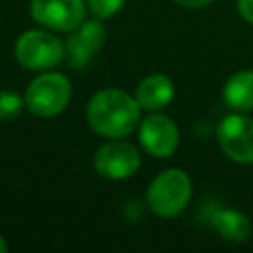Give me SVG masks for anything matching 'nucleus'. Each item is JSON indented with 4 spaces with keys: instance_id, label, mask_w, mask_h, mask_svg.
<instances>
[{
    "instance_id": "obj_3",
    "label": "nucleus",
    "mask_w": 253,
    "mask_h": 253,
    "mask_svg": "<svg viewBox=\"0 0 253 253\" xmlns=\"http://www.w3.org/2000/svg\"><path fill=\"white\" fill-rule=\"evenodd\" d=\"M26 109L36 117H55L71 101V83L63 73L45 71L38 75L24 93Z\"/></svg>"
},
{
    "instance_id": "obj_5",
    "label": "nucleus",
    "mask_w": 253,
    "mask_h": 253,
    "mask_svg": "<svg viewBox=\"0 0 253 253\" xmlns=\"http://www.w3.org/2000/svg\"><path fill=\"white\" fill-rule=\"evenodd\" d=\"M217 140L227 158L239 164L253 162V119L239 113H231L217 125Z\"/></svg>"
},
{
    "instance_id": "obj_17",
    "label": "nucleus",
    "mask_w": 253,
    "mask_h": 253,
    "mask_svg": "<svg viewBox=\"0 0 253 253\" xmlns=\"http://www.w3.org/2000/svg\"><path fill=\"white\" fill-rule=\"evenodd\" d=\"M4 251H8V243H6L4 237L0 235V253H4Z\"/></svg>"
},
{
    "instance_id": "obj_4",
    "label": "nucleus",
    "mask_w": 253,
    "mask_h": 253,
    "mask_svg": "<svg viewBox=\"0 0 253 253\" xmlns=\"http://www.w3.org/2000/svg\"><path fill=\"white\" fill-rule=\"evenodd\" d=\"M14 53L22 67L32 71H49L65 59V45L51 32L28 30L18 38Z\"/></svg>"
},
{
    "instance_id": "obj_8",
    "label": "nucleus",
    "mask_w": 253,
    "mask_h": 253,
    "mask_svg": "<svg viewBox=\"0 0 253 253\" xmlns=\"http://www.w3.org/2000/svg\"><path fill=\"white\" fill-rule=\"evenodd\" d=\"M138 140L142 148L154 158H168L176 152L180 132L176 123L160 113H150L138 125Z\"/></svg>"
},
{
    "instance_id": "obj_9",
    "label": "nucleus",
    "mask_w": 253,
    "mask_h": 253,
    "mask_svg": "<svg viewBox=\"0 0 253 253\" xmlns=\"http://www.w3.org/2000/svg\"><path fill=\"white\" fill-rule=\"evenodd\" d=\"M105 43V28L99 18L79 24L65 42V59L71 67L87 65Z\"/></svg>"
},
{
    "instance_id": "obj_2",
    "label": "nucleus",
    "mask_w": 253,
    "mask_h": 253,
    "mask_svg": "<svg viewBox=\"0 0 253 253\" xmlns=\"http://www.w3.org/2000/svg\"><path fill=\"white\" fill-rule=\"evenodd\" d=\"M192 198L190 176L180 168L162 170L146 188V206L158 217L180 215Z\"/></svg>"
},
{
    "instance_id": "obj_6",
    "label": "nucleus",
    "mask_w": 253,
    "mask_h": 253,
    "mask_svg": "<svg viewBox=\"0 0 253 253\" xmlns=\"http://www.w3.org/2000/svg\"><path fill=\"white\" fill-rule=\"evenodd\" d=\"M85 0H32L30 14L45 30L71 32L85 22Z\"/></svg>"
},
{
    "instance_id": "obj_12",
    "label": "nucleus",
    "mask_w": 253,
    "mask_h": 253,
    "mask_svg": "<svg viewBox=\"0 0 253 253\" xmlns=\"http://www.w3.org/2000/svg\"><path fill=\"white\" fill-rule=\"evenodd\" d=\"M211 225L213 229L227 241H245L251 233V221L245 213L237 210H215L211 213Z\"/></svg>"
},
{
    "instance_id": "obj_13",
    "label": "nucleus",
    "mask_w": 253,
    "mask_h": 253,
    "mask_svg": "<svg viewBox=\"0 0 253 253\" xmlns=\"http://www.w3.org/2000/svg\"><path fill=\"white\" fill-rule=\"evenodd\" d=\"M24 107H26V101H24V97L20 93L8 91V89L0 91V121L16 119L22 113Z\"/></svg>"
},
{
    "instance_id": "obj_11",
    "label": "nucleus",
    "mask_w": 253,
    "mask_h": 253,
    "mask_svg": "<svg viewBox=\"0 0 253 253\" xmlns=\"http://www.w3.org/2000/svg\"><path fill=\"white\" fill-rule=\"evenodd\" d=\"M223 101L233 111H253V71L233 73L223 85Z\"/></svg>"
},
{
    "instance_id": "obj_14",
    "label": "nucleus",
    "mask_w": 253,
    "mask_h": 253,
    "mask_svg": "<svg viewBox=\"0 0 253 253\" xmlns=\"http://www.w3.org/2000/svg\"><path fill=\"white\" fill-rule=\"evenodd\" d=\"M123 4H125V0H87L89 12L99 20H107V18L115 16L123 8Z\"/></svg>"
},
{
    "instance_id": "obj_1",
    "label": "nucleus",
    "mask_w": 253,
    "mask_h": 253,
    "mask_svg": "<svg viewBox=\"0 0 253 253\" xmlns=\"http://www.w3.org/2000/svg\"><path fill=\"white\" fill-rule=\"evenodd\" d=\"M140 105L136 97L123 89H101L97 91L85 109L89 126L107 138H123L134 132L140 125Z\"/></svg>"
},
{
    "instance_id": "obj_10",
    "label": "nucleus",
    "mask_w": 253,
    "mask_h": 253,
    "mask_svg": "<svg viewBox=\"0 0 253 253\" xmlns=\"http://www.w3.org/2000/svg\"><path fill=\"white\" fill-rule=\"evenodd\" d=\"M134 97L142 111L148 113L162 111L174 99V83L164 73H150L138 83Z\"/></svg>"
},
{
    "instance_id": "obj_16",
    "label": "nucleus",
    "mask_w": 253,
    "mask_h": 253,
    "mask_svg": "<svg viewBox=\"0 0 253 253\" xmlns=\"http://www.w3.org/2000/svg\"><path fill=\"white\" fill-rule=\"evenodd\" d=\"M174 2L184 6V8H204V6L211 4L213 0H174Z\"/></svg>"
},
{
    "instance_id": "obj_7",
    "label": "nucleus",
    "mask_w": 253,
    "mask_h": 253,
    "mask_svg": "<svg viewBox=\"0 0 253 253\" xmlns=\"http://www.w3.org/2000/svg\"><path fill=\"white\" fill-rule=\"evenodd\" d=\"M93 164L99 176L107 180H125L138 170L140 154L130 142L111 138V142H105L97 148Z\"/></svg>"
},
{
    "instance_id": "obj_15",
    "label": "nucleus",
    "mask_w": 253,
    "mask_h": 253,
    "mask_svg": "<svg viewBox=\"0 0 253 253\" xmlns=\"http://www.w3.org/2000/svg\"><path fill=\"white\" fill-rule=\"evenodd\" d=\"M237 10L245 22L253 24V0H237Z\"/></svg>"
}]
</instances>
